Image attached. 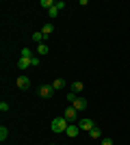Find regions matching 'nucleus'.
I'll list each match as a JSON object with an SVG mask.
<instances>
[{"label": "nucleus", "mask_w": 130, "mask_h": 145, "mask_svg": "<svg viewBox=\"0 0 130 145\" xmlns=\"http://www.w3.org/2000/svg\"><path fill=\"white\" fill-rule=\"evenodd\" d=\"M7 137H9V130L5 126H0V141H7Z\"/></svg>", "instance_id": "nucleus-17"}, {"label": "nucleus", "mask_w": 130, "mask_h": 145, "mask_svg": "<svg viewBox=\"0 0 130 145\" xmlns=\"http://www.w3.org/2000/svg\"><path fill=\"white\" fill-rule=\"evenodd\" d=\"M54 7L61 11V9H65V2H63V0H59V2H54Z\"/></svg>", "instance_id": "nucleus-22"}, {"label": "nucleus", "mask_w": 130, "mask_h": 145, "mask_svg": "<svg viewBox=\"0 0 130 145\" xmlns=\"http://www.w3.org/2000/svg\"><path fill=\"white\" fill-rule=\"evenodd\" d=\"M15 85H18V87H20V89H22V91H26V89H28V87H31V78L22 74V76H18V80H15Z\"/></svg>", "instance_id": "nucleus-4"}, {"label": "nucleus", "mask_w": 130, "mask_h": 145, "mask_svg": "<svg viewBox=\"0 0 130 145\" xmlns=\"http://www.w3.org/2000/svg\"><path fill=\"white\" fill-rule=\"evenodd\" d=\"M33 41H37V46H39V43L46 41V35H43L41 30H37V33H33Z\"/></svg>", "instance_id": "nucleus-9"}, {"label": "nucleus", "mask_w": 130, "mask_h": 145, "mask_svg": "<svg viewBox=\"0 0 130 145\" xmlns=\"http://www.w3.org/2000/svg\"><path fill=\"white\" fill-rule=\"evenodd\" d=\"M82 89H85V85H82L80 80H76V82H72V91H74L76 95H78V93H80Z\"/></svg>", "instance_id": "nucleus-11"}, {"label": "nucleus", "mask_w": 130, "mask_h": 145, "mask_svg": "<svg viewBox=\"0 0 130 145\" xmlns=\"http://www.w3.org/2000/svg\"><path fill=\"white\" fill-rule=\"evenodd\" d=\"M39 95H41L43 100L52 97V95H54V89H52V85H43V87H39Z\"/></svg>", "instance_id": "nucleus-5"}, {"label": "nucleus", "mask_w": 130, "mask_h": 145, "mask_svg": "<svg viewBox=\"0 0 130 145\" xmlns=\"http://www.w3.org/2000/svg\"><path fill=\"white\" fill-rule=\"evenodd\" d=\"M67 126H69V121L65 119L63 115L54 117V119H52V123H50V128H52V132H65V130H67Z\"/></svg>", "instance_id": "nucleus-1"}, {"label": "nucleus", "mask_w": 130, "mask_h": 145, "mask_svg": "<svg viewBox=\"0 0 130 145\" xmlns=\"http://www.w3.org/2000/svg\"><path fill=\"white\" fill-rule=\"evenodd\" d=\"M18 67L22 69V72H24V69H28V67H31V59H20V61H18Z\"/></svg>", "instance_id": "nucleus-10"}, {"label": "nucleus", "mask_w": 130, "mask_h": 145, "mask_svg": "<svg viewBox=\"0 0 130 145\" xmlns=\"http://www.w3.org/2000/svg\"><path fill=\"white\" fill-rule=\"evenodd\" d=\"M89 134H91V139H102V130H100V128H93Z\"/></svg>", "instance_id": "nucleus-15"}, {"label": "nucleus", "mask_w": 130, "mask_h": 145, "mask_svg": "<svg viewBox=\"0 0 130 145\" xmlns=\"http://www.w3.org/2000/svg\"><path fill=\"white\" fill-rule=\"evenodd\" d=\"M48 52H50L48 43H39V46H37V56H46Z\"/></svg>", "instance_id": "nucleus-8"}, {"label": "nucleus", "mask_w": 130, "mask_h": 145, "mask_svg": "<svg viewBox=\"0 0 130 145\" xmlns=\"http://www.w3.org/2000/svg\"><path fill=\"white\" fill-rule=\"evenodd\" d=\"M72 106H74L76 110H85V108H87V100H85L82 95H78V97H76V102L72 104Z\"/></svg>", "instance_id": "nucleus-7"}, {"label": "nucleus", "mask_w": 130, "mask_h": 145, "mask_svg": "<svg viewBox=\"0 0 130 145\" xmlns=\"http://www.w3.org/2000/svg\"><path fill=\"white\" fill-rule=\"evenodd\" d=\"M63 117H65V119H67L69 123H76V119H78V110H76L74 106H69V108H65Z\"/></svg>", "instance_id": "nucleus-3"}, {"label": "nucleus", "mask_w": 130, "mask_h": 145, "mask_svg": "<svg viewBox=\"0 0 130 145\" xmlns=\"http://www.w3.org/2000/svg\"><path fill=\"white\" fill-rule=\"evenodd\" d=\"M76 123H78V128H80V132H82V130L91 132L93 128H95V123H93V119H91V117H82V119H78Z\"/></svg>", "instance_id": "nucleus-2"}, {"label": "nucleus", "mask_w": 130, "mask_h": 145, "mask_svg": "<svg viewBox=\"0 0 130 145\" xmlns=\"http://www.w3.org/2000/svg\"><path fill=\"white\" fill-rule=\"evenodd\" d=\"M59 13H61V11H59V9H56V7H52V9H50V11H48V15H50V18H56V15H59Z\"/></svg>", "instance_id": "nucleus-18"}, {"label": "nucleus", "mask_w": 130, "mask_h": 145, "mask_svg": "<svg viewBox=\"0 0 130 145\" xmlns=\"http://www.w3.org/2000/svg\"><path fill=\"white\" fill-rule=\"evenodd\" d=\"M52 30H54V24H43L41 33H43V35H46V37H48V35H52Z\"/></svg>", "instance_id": "nucleus-13"}, {"label": "nucleus", "mask_w": 130, "mask_h": 145, "mask_svg": "<svg viewBox=\"0 0 130 145\" xmlns=\"http://www.w3.org/2000/svg\"><path fill=\"white\" fill-rule=\"evenodd\" d=\"M63 87H65V80H63V78H56L54 82H52V89H54V91L63 89Z\"/></svg>", "instance_id": "nucleus-12"}, {"label": "nucleus", "mask_w": 130, "mask_h": 145, "mask_svg": "<svg viewBox=\"0 0 130 145\" xmlns=\"http://www.w3.org/2000/svg\"><path fill=\"white\" fill-rule=\"evenodd\" d=\"M76 97H78V95H76L74 91H69V93H67V100H69V102H72V104L76 102Z\"/></svg>", "instance_id": "nucleus-19"}, {"label": "nucleus", "mask_w": 130, "mask_h": 145, "mask_svg": "<svg viewBox=\"0 0 130 145\" xmlns=\"http://www.w3.org/2000/svg\"><path fill=\"white\" fill-rule=\"evenodd\" d=\"M0 110H2V113H7V110H9V104H7L5 100H2V102H0Z\"/></svg>", "instance_id": "nucleus-20"}, {"label": "nucleus", "mask_w": 130, "mask_h": 145, "mask_svg": "<svg viewBox=\"0 0 130 145\" xmlns=\"http://www.w3.org/2000/svg\"><path fill=\"white\" fill-rule=\"evenodd\" d=\"M39 7H43V9H52V7H54V2H52V0H39Z\"/></svg>", "instance_id": "nucleus-14"}, {"label": "nucleus", "mask_w": 130, "mask_h": 145, "mask_svg": "<svg viewBox=\"0 0 130 145\" xmlns=\"http://www.w3.org/2000/svg\"><path fill=\"white\" fill-rule=\"evenodd\" d=\"M22 59H33V50L31 48H22Z\"/></svg>", "instance_id": "nucleus-16"}, {"label": "nucleus", "mask_w": 130, "mask_h": 145, "mask_svg": "<svg viewBox=\"0 0 130 145\" xmlns=\"http://www.w3.org/2000/svg\"><path fill=\"white\" fill-rule=\"evenodd\" d=\"M50 145H59V143H50Z\"/></svg>", "instance_id": "nucleus-24"}, {"label": "nucleus", "mask_w": 130, "mask_h": 145, "mask_svg": "<svg viewBox=\"0 0 130 145\" xmlns=\"http://www.w3.org/2000/svg\"><path fill=\"white\" fill-rule=\"evenodd\" d=\"M100 145H115V143H113V139H102V143H100Z\"/></svg>", "instance_id": "nucleus-23"}, {"label": "nucleus", "mask_w": 130, "mask_h": 145, "mask_svg": "<svg viewBox=\"0 0 130 145\" xmlns=\"http://www.w3.org/2000/svg\"><path fill=\"white\" fill-rule=\"evenodd\" d=\"M39 65V56H33L31 59V67H37Z\"/></svg>", "instance_id": "nucleus-21"}, {"label": "nucleus", "mask_w": 130, "mask_h": 145, "mask_svg": "<svg viewBox=\"0 0 130 145\" xmlns=\"http://www.w3.org/2000/svg\"><path fill=\"white\" fill-rule=\"evenodd\" d=\"M65 134H67V137H72V139H74V137H78V134H80V128H78V123H69L67 130H65Z\"/></svg>", "instance_id": "nucleus-6"}]
</instances>
